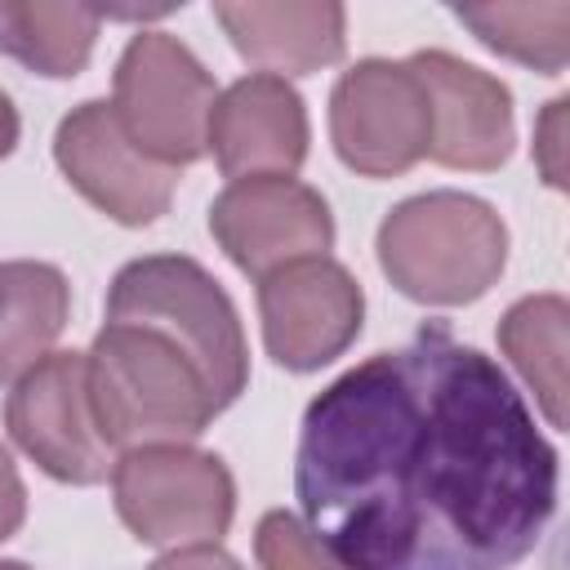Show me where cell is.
Returning a JSON list of instances; mask_svg holds the SVG:
<instances>
[{
  "instance_id": "obj_3",
  "label": "cell",
  "mask_w": 570,
  "mask_h": 570,
  "mask_svg": "<svg viewBox=\"0 0 570 570\" xmlns=\"http://www.w3.org/2000/svg\"><path fill=\"white\" fill-rule=\"evenodd\" d=\"M374 254L396 294L423 307H463L485 298L508 267V227L472 191H423L392 205Z\"/></svg>"
},
{
  "instance_id": "obj_2",
  "label": "cell",
  "mask_w": 570,
  "mask_h": 570,
  "mask_svg": "<svg viewBox=\"0 0 570 570\" xmlns=\"http://www.w3.org/2000/svg\"><path fill=\"white\" fill-rule=\"evenodd\" d=\"M85 392L111 450L191 445L227 410L178 338L125 316H102L85 352Z\"/></svg>"
},
{
  "instance_id": "obj_10",
  "label": "cell",
  "mask_w": 570,
  "mask_h": 570,
  "mask_svg": "<svg viewBox=\"0 0 570 570\" xmlns=\"http://www.w3.org/2000/svg\"><path fill=\"white\" fill-rule=\"evenodd\" d=\"M53 160L62 178L111 223L147 227L156 223L178 187V169L147 160L125 129L107 98H89L71 107L53 129Z\"/></svg>"
},
{
  "instance_id": "obj_4",
  "label": "cell",
  "mask_w": 570,
  "mask_h": 570,
  "mask_svg": "<svg viewBox=\"0 0 570 570\" xmlns=\"http://www.w3.org/2000/svg\"><path fill=\"white\" fill-rule=\"evenodd\" d=\"M107 316L147 321L178 338L205 379L214 383L223 405H236V396L249 383V343L236 303L227 289L187 254H142L129 258L107 289Z\"/></svg>"
},
{
  "instance_id": "obj_5",
  "label": "cell",
  "mask_w": 570,
  "mask_h": 570,
  "mask_svg": "<svg viewBox=\"0 0 570 570\" xmlns=\"http://www.w3.org/2000/svg\"><path fill=\"white\" fill-rule=\"evenodd\" d=\"M111 503L125 530L151 548L218 543L236 517L227 463L196 445H134L116 454Z\"/></svg>"
},
{
  "instance_id": "obj_17",
  "label": "cell",
  "mask_w": 570,
  "mask_h": 570,
  "mask_svg": "<svg viewBox=\"0 0 570 570\" xmlns=\"http://www.w3.org/2000/svg\"><path fill=\"white\" fill-rule=\"evenodd\" d=\"M566 325L570 303L561 294H525L499 321V352L534 392L543 419L561 432L566 419Z\"/></svg>"
},
{
  "instance_id": "obj_9",
  "label": "cell",
  "mask_w": 570,
  "mask_h": 570,
  "mask_svg": "<svg viewBox=\"0 0 570 570\" xmlns=\"http://www.w3.org/2000/svg\"><path fill=\"white\" fill-rule=\"evenodd\" d=\"M258 321L267 356L289 374H312L356 343L365 289L330 254L298 258L258 281Z\"/></svg>"
},
{
  "instance_id": "obj_11",
  "label": "cell",
  "mask_w": 570,
  "mask_h": 570,
  "mask_svg": "<svg viewBox=\"0 0 570 570\" xmlns=\"http://www.w3.org/2000/svg\"><path fill=\"white\" fill-rule=\"evenodd\" d=\"M209 232L218 249L254 281L267 272L325 258L334 249V214L325 196L298 178H240L209 205Z\"/></svg>"
},
{
  "instance_id": "obj_20",
  "label": "cell",
  "mask_w": 570,
  "mask_h": 570,
  "mask_svg": "<svg viewBox=\"0 0 570 570\" xmlns=\"http://www.w3.org/2000/svg\"><path fill=\"white\" fill-rule=\"evenodd\" d=\"M566 98H552L543 107V116L534 120V160H539V174L548 187H566V165H561V138H566Z\"/></svg>"
},
{
  "instance_id": "obj_7",
  "label": "cell",
  "mask_w": 570,
  "mask_h": 570,
  "mask_svg": "<svg viewBox=\"0 0 570 570\" xmlns=\"http://www.w3.org/2000/svg\"><path fill=\"white\" fill-rule=\"evenodd\" d=\"M330 142L361 178H401L432 147V107L410 62L361 58L330 94Z\"/></svg>"
},
{
  "instance_id": "obj_15",
  "label": "cell",
  "mask_w": 570,
  "mask_h": 570,
  "mask_svg": "<svg viewBox=\"0 0 570 570\" xmlns=\"http://www.w3.org/2000/svg\"><path fill=\"white\" fill-rule=\"evenodd\" d=\"M71 316V285L62 267L40 258L0 263V387L18 383L53 352Z\"/></svg>"
},
{
  "instance_id": "obj_21",
  "label": "cell",
  "mask_w": 570,
  "mask_h": 570,
  "mask_svg": "<svg viewBox=\"0 0 570 570\" xmlns=\"http://www.w3.org/2000/svg\"><path fill=\"white\" fill-rule=\"evenodd\" d=\"M27 521V485L18 476V463L13 454L0 445V543L13 539Z\"/></svg>"
},
{
  "instance_id": "obj_1",
  "label": "cell",
  "mask_w": 570,
  "mask_h": 570,
  "mask_svg": "<svg viewBox=\"0 0 570 570\" xmlns=\"http://www.w3.org/2000/svg\"><path fill=\"white\" fill-rule=\"evenodd\" d=\"M557 476L525 396L441 321L325 383L294 454L303 525L343 570H512Z\"/></svg>"
},
{
  "instance_id": "obj_12",
  "label": "cell",
  "mask_w": 570,
  "mask_h": 570,
  "mask_svg": "<svg viewBox=\"0 0 570 570\" xmlns=\"http://www.w3.org/2000/svg\"><path fill=\"white\" fill-rule=\"evenodd\" d=\"M405 62L423 80L432 107L428 156L445 169H468V174H490L508 165L517 147L512 89L499 76L445 49H419Z\"/></svg>"
},
{
  "instance_id": "obj_23",
  "label": "cell",
  "mask_w": 570,
  "mask_h": 570,
  "mask_svg": "<svg viewBox=\"0 0 570 570\" xmlns=\"http://www.w3.org/2000/svg\"><path fill=\"white\" fill-rule=\"evenodd\" d=\"M18 134H22V120H18V107L9 102V94L0 89V160L13 156L18 147Z\"/></svg>"
},
{
  "instance_id": "obj_8",
  "label": "cell",
  "mask_w": 570,
  "mask_h": 570,
  "mask_svg": "<svg viewBox=\"0 0 570 570\" xmlns=\"http://www.w3.org/2000/svg\"><path fill=\"white\" fill-rule=\"evenodd\" d=\"M4 428L13 445L62 485H102L116 468V450L102 441L89 392L85 352L40 356L4 401Z\"/></svg>"
},
{
  "instance_id": "obj_6",
  "label": "cell",
  "mask_w": 570,
  "mask_h": 570,
  "mask_svg": "<svg viewBox=\"0 0 570 570\" xmlns=\"http://www.w3.org/2000/svg\"><path fill=\"white\" fill-rule=\"evenodd\" d=\"M218 85L205 62L169 31H138L111 76V111L125 138L156 165L183 169L205 156Z\"/></svg>"
},
{
  "instance_id": "obj_13",
  "label": "cell",
  "mask_w": 570,
  "mask_h": 570,
  "mask_svg": "<svg viewBox=\"0 0 570 570\" xmlns=\"http://www.w3.org/2000/svg\"><path fill=\"white\" fill-rule=\"evenodd\" d=\"M312 125L303 94L272 71H249L232 80L209 111L205 151L223 178H294L307 160Z\"/></svg>"
},
{
  "instance_id": "obj_16",
  "label": "cell",
  "mask_w": 570,
  "mask_h": 570,
  "mask_svg": "<svg viewBox=\"0 0 570 570\" xmlns=\"http://www.w3.org/2000/svg\"><path fill=\"white\" fill-rule=\"evenodd\" d=\"M102 13L85 4L0 0V53L36 76L71 80L89 67Z\"/></svg>"
},
{
  "instance_id": "obj_22",
  "label": "cell",
  "mask_w": 570,
  "mask_h": 570,
  "mask_svg": "<svg viewBox=\"0 0 570 570\" xmlns=\"http://www.w3.org/2000/svg\"><path fill=\"white\" fill-rule=\"evenodd\" d=\"M147 570H245V566L232 552H223L218 543H191V548H169Z\"/></svg>"
},
{
  "instance_id": "obj_18",
  "label": "cell",
  "mask_w": 570,
  "mask_h": 570,
  "mask_svg": "<svg viewBox=\"0 0 570 570\" xmlns=\"http://www.w3.org/2000/svg\"><path fill=\"white\" fill-rule=\"evenodd\" d=\"M485 49L534 67L543 76H561L570 58V0L543 4H454L450 9Z\"/></svg>"
},
{
  "instance_id": "obj_24",
  "label": "cell",
  "mask_w": 570,
  "mask_h": 570,
  "mask_svg": "<svg viewBox=\"0 0 570 570\" xmlns=\"http://www.w3.org/2000/svg\"><path fill=\"white\" fill-rule=\"evenodd\" d=\"M0 570H31L27 561H0Z\"/></svg>"
},
{
  "instance_id": "obj_14",
  "label": "cell",
  "mask_w": 570,
  "mask_h": 570,
  "mask_svg": "<svg viewBox=\"0 0 570 570\" xmlns=\"http://www.w3.org/2000/svg\"><path fill=\"white\" fill-rule=\"evenodd\" d=\"M214 18L232 49L272 76H312L347 49V9L330 0H218Z\"/></svg>"
},
{
  "instance_id": "obj_19",
  "label": "cell",
  "mask_w": 570,
  "mask_h": 570,
  "mask_svg": "<svg viewBox=\"0 0 570 570\" xmlns=\"http://www.w3.org/2000/svg\"><path fill=\"white\" fill-rule=\"evenodd\" d=\"M254 557H258V570H343L312 534L307 525L285 512V508H272L258 517L254 525Z\"/></svg>"
}]
</instances>
